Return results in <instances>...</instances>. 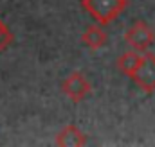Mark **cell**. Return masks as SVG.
Returning <instances> with one entry per match:
<instances>
[{"instance_id":"6da1fadb","label":"cell","mask_w":155,"mask_h":147,"mask_svg":"<svg viewBox=\"0 0 155 147\" xmlns=\"http://www.w3.org/2000/svg\"><path fill=\"white\" fill-rule=\"evenodd\" d=\"M81 5L99 25L105 27L126 9L128 0H81Z\"/></svg>"},{"instance_id":"7a4b0ae2","label":"cell","mask_w":155,"mask_h":147,"mask_svg":"<svg viewBox=\"0 0 155 147\" xmlns=\"http://www.w3.org/2000/svg\"><path fill=\"white\" fill-rule=\"evenodd\" d=\"M61 92H63V95L69 97L72 102H81V101H85V99L90 95L92 86H90L88 79L85 77V74L74 70V72H71L65 79H63V83H61Z\"/></svg>"},{"instance_id":"3957f363","label":"cell","mask_w":155,"mask_h":147,"mask_svg":"<svg viewBox=\"0 0 155 147\" xmlns=\"http://www.w3.org/2000/svg\"><path fill=\"white\" fill-rule=\"evenodd\" d=\"M124 41L134 48V50H139V52H146L150 48V45L155 41V34L153 31L150 29L148 23H144L143 20L135 22L126 33H124Z\"/></svg>"},{"instance_id":"277c9868","label":"cell","mask_w":155,"mask_h":147,"mask_svg":"<svg viewBox=\"0 0 155 147\" xmlns=\"http://www.w3.org/2000/svg\"><path fill=\"white\" fill-rule=\"evenodd\" d=\"M134 83L146 93L155 92V54L152 52H144L143 54V61L137 67V70L132 75Z\"/></svg>"},{"instance_id":"5b68a950","label":"cell","mask_w":155,"mask_h":147,"mask_svg":"<svg viewBox=\"0 0 155 147\" xmlns=\"http://www.w3.org/2000/svg\"><path fill=\"white\" fill-rule=\"evenodd\" d=\"M85 144H87V136L76 124L65 126L56 136V145L60 147H83Z\"/></svg>"},{"instance_id":"8992f818","label":"cell","mask_w":155,"mask_h":147,"mask_svg":"<svg viewBox=\"0 0 155 147\" xmlns=\"http://www.w3.org/2000/svg\"><path fill=\"white\" fill-rule=\"evenodd\" d=\"M81 41H83L88 48L97 50V48H101V47L107 45L108 34L103 31V25H99V23H97V25H90V27L85 29V33H83V36H81Z\"/></svg>"},{"instance_id":"52a82bcc","label":"cell","mask_w":155,"mask_h":147,"mask_svg":"<svg viewBox=\"0 0 155 147\" xmlns=\"http://www.w3.org/2000/svg\"><path fill=\"white\" fill-rule=\"evenodd\" d=\"M141 61H143V54H139V50H128L117 58V68L124 75L132 77L137 67L141 65Z\"/></svg>"},{"instance_id":"ba28073f","label":"cell","mask_w":155,"mask_h":147,"mask_svg":"<svg viewBox=\"0 0 155 147\" xmlns=\"http://www.w3.org/2000/svg\"><path fill=\"white\" fill-rule=\"evenodd\" d=\"M13 43V33L7 29V25L0 20V52L5 50L9 45Z\"/></svg>"}]
</instances>
